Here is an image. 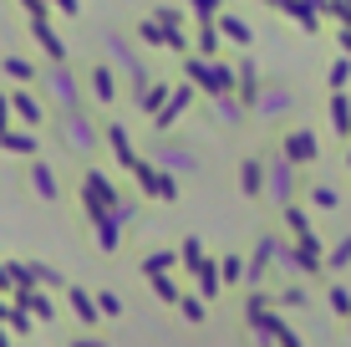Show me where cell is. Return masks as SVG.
Returning a JSON list of instances; mask_svg holds the SVG:
<instances>
[{
	"label": "cell",
	"mask_w": 351,
	"mask_h": 347,
	"mask_svg": "<svg viewBox=\"0 0 351 347\" xmlns=\"http://www.w3.org/2000/svg\"><path fill=\"white\" fill-rule=\"evenodd\" d=\"M290 159H316V138H311V133H290Z\"/></svg>",
	"instance_id": "obj_1"
},
{
	"label": "cell",
	"mask_w": 351,
	"mask_h": 347,
	"mask_svg": "<svg viewBox=\"0 0 351 347\" xmlns=\"http://www.w3.org/2000/svg\"><path fill=\"white\" fill-rule=\"evenodd\" d=\"M346 260H351V235H346V240L336 245V250H331L326 260H321V266H326V271H336V266H346Z\"/></svg>",
	"instance_id": "obj_2"
},
{
	"label": "cell",
	"mask_w": 351,
	"mask_h": 347,
	"mask_svg": "<svg viewBox=\"0 0 351 347\" xmlns=\"http://www.w3.org/2000/svg\"><path fill=\"white\" fill-rule=\"evenodd\" d=\"M331 107H336V113H331V117H336V128H341V133H351V102H346V98H336Z\"/></svg>",
	"instance_id": "obj_3"
},
{
	"label": "cell",
	"mask_w": 351,
	"mask_h": 347,
	"mask_svg": "<svg viewBox=\"0 0 351 347\" xmlns=\"http://www.w3.org/2000/svg\"><path fill=\"white\" fill-rule=\"evenodd\" d=\"M331 306H336V312H341V317H351V296L341 291V286H331Z\"/></svg>",
	"instance_id": "obj_4"
},
{
	"label": "cell",
	"mask_w": 351,
	"mask_h": 347,
	"mask_svg": "<svg viewBox=\"0 0 351 347\" xmlns=\"http://www.w3.org/2000/svg\"><path fill=\"white\" fill-rule=\"evenodd\" d=\"M346 322H351V317H346Z\"/></svg>",
	"instance_id": "obj_5"
}]
</instances>
